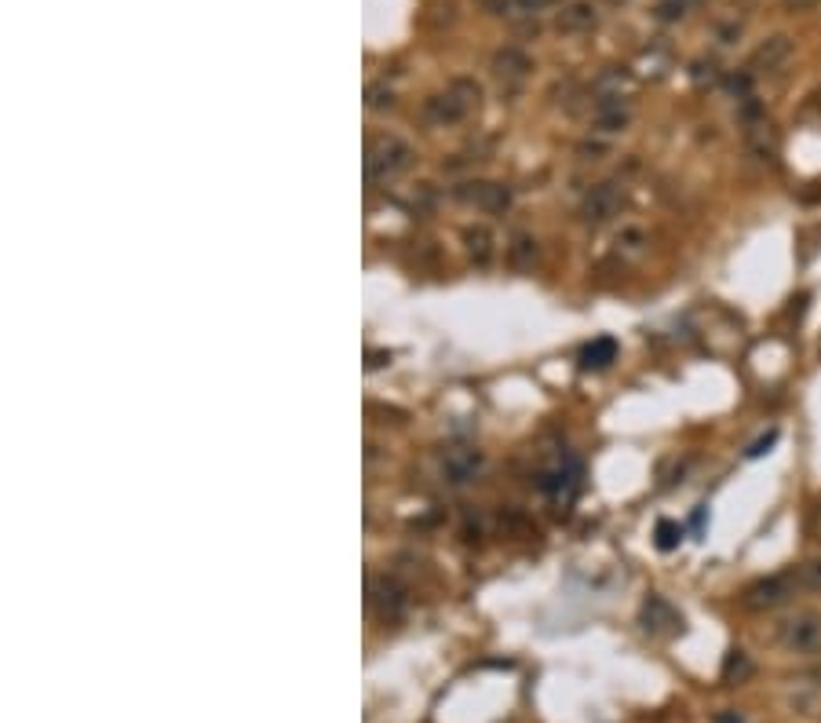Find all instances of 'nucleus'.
I'll return each instance as SVG.
<instances>
[{
    "label": "nucleus",
    "mask_w": 821,
    "mask_h": 723,
    "mask_svg": "<svg viewBox=\"0 0 821 723\" xmlns=\"http://www.w3.org/2000/svg\"><path fill=\"white\" fill-rule=\"evenodd\" d=\"M445 475H449V483L452 486H464V483H471L479 472H482V454H479V449H452V454L445 457Z\"/></svg>",
    "instance_id": "nucleus-15"
},
{
    "label": "nucleus",
    "mask_w": 821,
    "mask_h": 723,
    "mask_svg": "<svg viewBox=\"0 0 821 723\" xmlns=\"http://www.w3.org/2000/svg\"><path fill=\"white\" fill-rule=\"evenodd\" d=\"M796 577H799V588L803 592H821V559H807L796 567Z\"/></svg>",
    "instance_id": "nucleus-20"
},
{
    "label": "nucleus",
    "mask_w": 821,
    "mask_h": 723,
    "mask_svg": "<svg viewBox=\"0 0 821 723\" xmlns=\"http://www.w3.org/2000/svg\"><path fill=\"white\" fill-rule=\"evenodd\" d=\"M482 103V88L479 80L471 77H456L449 80L442 92H434L427 103H424V121L434 125V128H452V125H461L468 121Z\"/></svg>",
    "instance_id": "nucleus-1"
},
{
    "label": "nucleus",
    "mask_w": 821,
    "mask_h": 723,
    "mask_svg": "<svg viewBox=\"0 0 821 723\" xmlns=\"http://www.w3.org/2000/svg\"><path fill=\"white\" fill-rule=\"evenodd\" d=\"M814 680H817V683H821V672H814Z\"/></svg>",
    "instance_id": "nucleus-28"
},
{
    "label": "nucleus",
    "mask_w": 821,
    "mask_h": 723,
    "mask_svg": "<svg viewBox=\"0 0 821 723\" xmlns=\"http://www.w3.org/2000/svg\"><path fill=\"white\" fill-rule=\"evenodd\" d=\"M631 125L628 96H599L592 107V132L595 136H617Z\"/></svg>",
    "instance_id": "nucleus-7"
},
{
    "label": "nucleus",
    "mask_w": 821,
    "mask_h": 723,
    "mask_svg": "<svg viewBox=\"0 0 821 723\" xmlns=\"http://www.w3.org/2000/svg\"><path fill=\"white\" fill-rule=\"evenodd\" d=\"M504 252H508V267H511V270H518V275L533 270V267H536V259H540V245H536V238H533L529 230H515V234L508 238Z\"/></svg>",
    "instance_id": "nucleus-13"
},
{
    "label": "nucleus",
    "mask_w": 821,
    "mask_h": 723,
    "mask_svg": "<svg viewBox=\"0 0 821 723\" xmlns=\"http://www.w3.org/2000/svg\"><path fill=\"white\" fill-rule=\"evenodd\" d=\"M749 672H752V662H749V654H745V651H730V654L723 658L719 680H723V683H742Z\"/></svg>",
    "instance_id": "nucleus-18"
},
{
    "label": "nucleus",
    "mask_w": 821,
    "mask_h": 723,
    "mask_svg": "<svg viewBox=\"0 0 821 723\" xmlns=\"http://www.w3.org/2000/svg\"><path fill=\"white\" fill-rule=\"evenodd\" d=\"M577 157H581V161H602V157H606V143H602V139L581 143V146H577Z\"/></svg>",
    "instance_id": "nucleus-22"
},
{
    "label": "nucleus",
    "mask_w": 821,
    "mask_h": 723,
    "mask_svg": "<svg viewBox=\"0 0 821 723\" xmlns=\"http://www.w3.org/2000/svg\"><path fill=\"white\" fill-rule=\"evenodd\" d=\"M774 442H778V431H767V435H763L760 442H752V449H749V457H763V454H767V449H770Z\"/></svg>",
    "instance_id": "nucleus-24"
},
{
    "label": "nucleus",
    "mask_w": 821,
    "mask_h": 723,
    "mask_svg": "<svg viewBox=\"0 0 821 723\" xmlns=\"http://www.w3.org/2000/svg\"><path fill=\"white\" fill-rule=\"evenodd\" d=\"M613 358H617V340H613V336H599V340H592V343L584 347L581 366H584V370H606Z\"/></svg>",
    "instance_id": "nucleus-16"
},
{
    "label": "nucleus",
    "mask_w": 821,
    "mask_h": 723,
    "mask_svg": "<svg viewBox=\"0 0 821 723\" xmlns=\"http://www.w3.org/2000/svg\"><path fill=\"white\" fill-rule=\"evenodd\" d=\"M788 55H792V37L774 33V37H767V41H760V44L752 48V55H749L745 70H749V77H760V73H778V70L788 62Z\"/></svg>",
    "instance_id": "nucleus-8"
},
{
    "label": "nucleus",
    "mask_w": 821,
    "mask_h": 723,
    "mask_svg": "<svg viewBox=\"0 0 821 723\" xmlns=\"http://www.w3.org/2000/svg\"><path fill=\"white\" fill-rule=\"evenodd\" d=\"M774 640L785 654L821 658V610H796L774 624Z\"/></svg>",
    "instance_id": "nucleus-3"
},
{
    "label": "nucleus",
    "mask_w": 821,
    "mask_h": 723,
    "mask_svg": "<svg viewBox=\"0 0 821 723\" xmlns=\"http://www.w3.org/2000/svg\"><path fill=\"white\" fill-rule=\"evenodd\" d=\"M452 198L468 209L486 212V216H504L511 209V187L497 183V179H468V183H461L452 191Z\"/></svg>",
    "instance_id": "nucleus-5"
},
{
    "label": "nucleus",
    "mask_w": 821,
    "mask_h": 723,
    "mask_svg": "<svg viewBox=\"0 0 821 723\" xmlns=\"http://www.w3.org/2000/svg\"><path fill=\"white\" fill-rule=\"evenodd\" d=\"M650 245V238H647V230L643 227H620V234L613 238V252L617 256H624V259H635V256H643V249Z\"/></svg>",
    "instance_id": "nucleus-17"
},
{
    "label": "nucleus",
    "mask_w": 821,
    "mask_h": 723,
    "mask_svg": "<svg viewBox=\"0 0 821 723\" xmlns=\"http://www.w3.org/2000/svg\"><path fill=\"white\" fill-rule=\"evenodd\" d=\"M384 358L391 362V354H384V351H369V370H380V366H384Z\"/></svg>",
    "instance_id": "nucleus-26"
},
{
    "label": "nucleus",
    "mask_w": 821,
    "mask_h": 723,
    "mask_svg": "<svg viewBox=\"0 0 821 723\" xmlns=\"http://www.w3.org/2000/svg\"><path fill=\"white\" fill-rule=\"evenodd\" d=\"M416 161V150L409 139L395 132H380L365 146V179L369 183H395L398 175H406Z\"/></svg>",
    "instance_id": "nucleus-2"
},
{
    "label": "nucleus",
    "mask_w": 821,
    "mask_h": 723,
    "mask_svg": "<svg viewBox=\"0 0 821 723\" xmlns=\"http://www.w3.org/2000/svg\"><path fill=\"white\" fill-rule=\"evenodd\" d=\"M683 0H661L658 5V19H665V23H672V19H683Z\"/></svg>",
    "instance_id": "nucleus-23"
},
{
    "label": "nucleus",
    "mask_w": 821,
    "mask_h": 723,
    "mask_svg": "<svg viewBox=\"0 0 821 723\" xmlns=\"http://www.w3.org/2000/svg\"><path fill=\"white\" fill-rule=\"evenodd\" d=\"M461 241H464V252H468V259H471L475 267H486V263L493 259V252H497V238H493V230H490L486 223L464 227V230H461Z\"/></svg>",
    "instance_id": "nucleus-14"
},
{
    "label": "nucleus",
    "mask_w": 821,
    "mask_h": 723,
    "mask_svg": "<svg viewBox=\"0 0 821 723\" xmlns=\"http://www.w3.org/2000/svg\"><path fill=\"white\" fill-rule=\"evenodd\" d=\"M799 588V577H796V567L792 570H781V574H770V577H760L752 581L745 592H742V603L749 610H774V606H785Z\"/></svg>",
    "instance_id": "nucleus-4"
},
{
    "label": "nucleus",
    "mask_w": 821,
    "mask_h": 723,
    "mask_svg": "<svg viewBox=\"0 0 821 723\" xmlns=\"http://www.w3.org/2000/svg\"><path fill=\"white\" fill-rule=\"evenodd\" d=\"M639 621H643V628L650 632V636H676V632H683V614L665 596H650L643 603Z\"/></svg>",
    "instance_id": "nucleus-9"
},
{
    "label": "nucleus",
    "mask_w": 821,
    "mask_h": 723,
    "mask_svg": "<svg viewBox=\"0 0 821 723\" xmlns=\"http://www.w3.org/2000/svg\"><path fill=\"white\" fill-rule=\"evenodd\" d=\"M529 70H533V59H529L522 48H515V44H508V48L493 52V59H490V73H493L504 88L522 84V80L529 77Z\"/></svg>",
    "instance_id": "nucleus-10"
},
{
    "label": "nucleus",
    "mask_w": 821,
    "mask_h": 723,
    "mask_svg": "<svg viewBox=\"0 0 821 723\" xmlns=\"http://www.w3.org/2000/svg\"><path fill=\"white\" fill-rule=\"evenodd\" d=\"M620 205H624V187L617 179H606V183H595L588 191V198L581 202V220L588 227H602L620 212Z\"/></svg>",
    "instance_id": "nucleus-6"
},
{
    "label": "nucleus",
    "mask_w": 821,
    "mask_h": 723,
    "mask_svg": "<svg viewBox=\"0 0 821 723\" xmlns=\"http://www.w3.org/2000/svg\"><path fill=\"white\" fill-rule=\"evenodd\" d=\"M817 0H785V8L788 12H807V8H814Z\"/></svg>",
    "instance_id": "nucleus-25"
},
{
    "label": "nucleus",
    "mask_w": 821,
    "mask_h": 723,
    "mask_svg": "<svg viewBox=\"0 0 821 723\" xmlns=\"http://www.w3.org/2000/svg\"><path fill=\"white\" fill-rule=\"evenodd\" d=\"M679 540H683V526L672 522V519H661V522H658V549H661V552H672Z\"/></svg>",
    "instance_id": "nucleus-21"
},
{
    "label": "nucleus",
    "mask_w": 821,
    "mask_h": 723,
    "mask_svg": "<svg viewBox=\"0 0 821 723\" xmlns=\"http://www.w3.org/2000/svg\"><path fill=\"white\" fill-rule=\"evenodd\" d=\"M365 107H369V110H391L395 107V88L369 84V88H365Z\"/></svg>",
    "instance_id": "nucleus-19"
},
{
    "label": "nucleus",
    "mask_w": 821,
    "mask_h": 723,
    "mask_svg": "<svg viewBox=\"0 0 821 723\" xmlns=\"http://www.w3.org/2000/svg\"><path fill=\"white\" fill-rule=\"evenodd\" d=\"M817 526H821V504H817Z\"/></svg>",
    "instance_id": "nucleus-27"
},
{
    "label": "nucleus",
    "mask_w": 821,
    "mask_h": 723,
    "mask_svg": "<svg viewBox=\"0 0 821 723\" xmlns=\"http://www.w3.org/2000/svg\"><path fill=\"white\" fill-rule=\"evenodd\" d=\"M555 26H559V33H570V37L574 33H592L599 26V8L592 5V0H570V5L559 8Z\"/></svg>",
    "instance_id": "nucleus-12"
},
{
    "label": "nucleus",
    "mask_w": 821,
    "mask_h": 723,
    "mask_svg": "<svg viewBox=\"0 0 821 723\" xmlns=\"http://www.w3.org/2000/svg\"><path fill=\"white\" fill-rule=\"evenodd\" d=\"M369 603H373V610H377L380 617L391 621V617H398V614L406 610L409 599H406V588H402L395 577L384 574V577H373V581H369Z\"/></svg>",
    "instance_id": "nucleus-11"
}]
</instances>
